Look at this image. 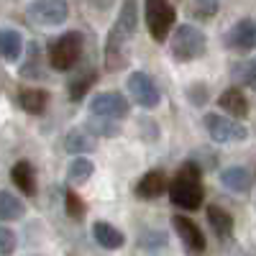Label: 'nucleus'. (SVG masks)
I'll use <instances>...</instances> for the list:
<instances>
[{
  "label": "nucleus",
  "mask_w": 256,
  "mask_h": 256,
  "mask_svg": "<svg viewBox=\"0 0 256 256\" xmlns=\"http://www.w3.org/2000/svg\"><path fill=\"white\" fill-rule=\"evenodd\" d=\"M136 28H138V6L128 0L120 6L116 24L110 26L108 38H105V70L108 72H120L128 64Z\"/></svg>",
  "instance_id": "obj_1"
},
{
  "label": "nucleus",
  "mask_w": 256,
  "mask_h": 256,
  "mask_svg": "<svg viewBox=\"0 0 256 256\" xmlns=\"http://www.w3.org/2000/svg\"><path fill=\"white\" fill-rule=\"evenodd\" d=\"M166 192H169V200H172L174 208L180 210H198L202 208V200H205V187H202V172L192 164V162H184L177 174L169 180L166 184Z\"/></svg>",
  "instance_id": "obj_2"
},
{
  "label": "nucleus",
  "mask_w": 256,
  "mask_h": 256,
  "mask_svg": "<svg viewBox=\"0 0 256 256\" xmlns=\"http://www.w3.org/2000/svg\"><path fill=\"white\" fill-rule=\"evenodd\" d=\"M84 54V34L64 31L46 44V62L54 72H72Z\"/></svg>",
  "instance_id": "obj_3"
},
{
  "label": "nucleus",
  "mask_w": 256,
  "mask_h": 256,
  "mask_svg": "<svg viewBox=\"0 0 256 256\" xmlns=\"http://www.w3.org/2000/svg\"><path fill=\"white\" fill-rule=\"evenodd\" d=\"M169 49H172V56L177 62H195L208 52V36L198 26L182 24L169 34Z\"/></svg>",
  "instance_id": "obj_4"
},
{
  "label": "nucleus",
  "mask_w": 256,
  "mask_h": 256,
  "mask_svg": "<svg viewBox=\"0 0 256 256\" xmlns=\"http://www.w3.org/2000/svg\"><path fill=\"white\" fill-rule=\"evenodd\" d=\"M144 20L148 36L156 44H164L177 24V8L169 0H148V3H144Z\"/></svg>",
  "instance_id": "obj_5"
},
{
  "label": "nucleus",
  "mask_w": 256,
  "mask_h": 256,
  "mask_svg": "<svg viewBox=\"0 0 256 256\" xmlns=\"http://www.w3.org/2000/svg\"><path fill=\"white\" fill-rule=\"evenodd\" d=\"M90 116L92 118H105V120H126L131 116V102L128 98L118 90H105V92H98L92 100H90Z\"/></svg>",
  "instance_id": "obj_6"
},
{
  "label": "nucleus",
  "mask_w": 256,
  "mask_h": 256,
  "mask_svg": "<svg viewBox=\"0 0 256 256\" xmlns=\"http://www.w3.org/2000/svg\"><path fill=\"white\" fill-rule=\"evenodd\" d=\"M202 123H205V131H208L210 141H216V144H241L248 138V128L244 123L226 118V116L208 113L202 118Z\"/></svg>",
  "instance_id": "obj_7"
},
{
  "label": "nucleus",
  "mask_w": 256,
  "mask_h": 256,
  "mask_svg": "<svg viewBox=\"0 0 256 256\" xmlns=\"http://www.w3.org/2000/svg\"><path fill=\"white\" fill-rule=\"evenodd\" d=\"M28 20L36 26H62L70 18V3L64 0H36L26 6Z\"/></svg>",
  "instance_id": "obj_8"
},
{
  "label": "nucleus",
  "mask_w": 256,
  "mask_h": 256,
  "mask_svg": "<svg viewBox=\"0 0 256 256\" xmlns=\"http://www.w3.org/2000/svg\"><path fill=\"white\" fill-rule=\"evenodd\" d=\"M128 92H131V98L136 100V105H141V108L152 110L156 108V105L162 102V92L156 88V82L152 80V74L146 72H134L131 77H128Z\"/></svg>",
  "instance_id": "obj_9"
},
{
  "label": "nucleus",
  "mask_w": 256,
  "mask_h": 256,
  "mask_svg": "<svg viewBox=\"0 0 256 256\" xmlns=\"http://www.w3.org/2000/svg\"><path fill=\"white\" fill-rule=\"evenodd\" d=\"M172 228L177 233V238L184 244V248L190 254H202L208 248V241H205V233L200 230V226L195 220H190L187 216H172Z\"/></svg>",
  "instance_id": "obj_10"
},
{
  "label": "nucleus",
  "mask_w": 256,
  "mask_h": 256,
  "mask_svg": "<svg viewBox=\"0 0 256 256\" xmlns=\"http://www.w3.org/2000/svg\"><path fill=\"white\" fill-rule=\"evenodd\" d=\"M226 46L230 52H238V54L254 52V46H256V28H254L251 18L236 20V24L226 31Z\"/></svg>",
  "instance_id": "obj_11"
},
{
  "label": "nucleus",
  "mask_w": 256,
  "mask_h": 256,
  "mask_svg": "<svg viewBox=\"0 0 256 256\" xmlns=\"http://www.w3.org/2000/svg\"><path fill=\"white\" fill-rule=\"evenodd\" d=\"M18 108L28 113V116H44L49 110V102H52V92L44 88H36V84H24L16 95Z\"/></svg>",
  "instance_id": "obj_12"
},
{
  "label": "nucleus",
  "mask_w": 256,
  "mask_h": 256,
  "mask_svg": "<svg viewBox=\"0 0 256 256\" xmlns=\"http://www.w3.org/2000/svg\"><path fill=\"white\" fill-rule=\"evenodd\" d=\"M166 184H169V177H166L164 169H148V172L134 184V192L141 200H156L166 192Z\"/></svg>",
  "instance_id": "obj_13"
},
{
  "label": "nucleus",
  "mask_w": 256,
  "mask_h": 256,
  "mask_svg": "<svg viewBox=\"0 0 256 256\" xmlns=\"http://www.w3.org/2000/svg\"><path fill=\"white\" fill-rule=\"evenodd\" d=\"M218 105L230 116V120L236 118V123H241V120H246L248 118V113H251V105H248V98L244 95V90H238L236 84L233 88H228V90H223L220 95H218Z\"/></svg>",
  "instance_id": "obj_14"
},
{
  "label": "nucleus",
  "mask_w": 256,
  "mask_h": 256,
  "mask_svg": "<svg viewBox=\"0 0 256 256\" xmlns=\"http://www.w3.org/2000/svg\"><path fill=\"white\" fill-rule=\"evenodd\" d=\"M10 182L13 187L20 192V195H26V198H34L36 195V169L28 159H18L13 166H10Z\"/></svg>",
  "instance_id": "obj_15"
},
{
  "label": "nucleus",
  "mask_w": 256,
  "mask_h": 256,
  "mask_svg": "<svg viewBox=\"0 0 256 256\" xmlns=\"http://www.w3.org/2000/svg\"><path fill=\"white\" fill-rule=\"evenodd\" d=\"M92 238L105 251H120L126 246V233L118 230L116 226H110L108 220H95L92 223Z\"/></svg>",
  "instance_id": "obj_16"
},
{
  "label": "nucleus",
  "mask_w": 256,
  "mask_h": 256,
  "mask_svg": "<svg viewBox=\"0 0 256 256\" xmlns=\"http://www.w3.org/2000/svg\"><path fill=\"white\" fill-rule=\"evenodd\" d=\"M208 223L212 228V233L220 238V241H228L233 238V230H236V220L233 216L223 208V205H210L208 208Z\"/></svg>",
  "instance_id": "obj_17"
},
{
  "label": "nucleus",
  "mask_w": 256,
  "mask_h": 256,
  "mask_svg": "<svg viewBox=\"0 0 256 256\" xmlns=\"http://www.w3.org/2000/svg\"><path fill=\"white\" fill-rule=\"evenodd\" d=\"M95 144H98V141H95L88 131H84V126L70 128L67 136H64V148H67V154H72V159L95 152Z\"/></svg>",
  "instance_id": "obj_18"
},
{
  "label": "nucleus",
  "mask_w": 256,
  "mask_h": 256,
  "mask_svg": "<svg viewBox=\"0 0 256 256\" xmlns=\"http://www.w3.org/2000/svg\"><path fill=\"white\" fill-rule=\"evenodd\" d=\"M220 182H223L226 190L236 192V195H244V192H248L254 187V177L248 172V166H228V169H223Z\"/></svg>",
  "instance_id": "obj_19"
},
{
  "label": "nucleus",
  "mask_w": 256,
  "mask_h": 256,
  "mask_svg": "<svg viewBox=\"0 0 256 256\" xmlns=\"http://www.w3.org/2000/svg\"><path fill=\"white\" fill-rule=\"evenodd\" d=\"M24 54V36L16 28H0V56L16 64Z\"/></svg>",
  "instance_id": "obj_20"
},
{
  "label": "nucleus",
  "mask_w": 256,
  "mask_h": 256,
  "mask_svg": "<svg viewBox=\"0 0 256 256\" xmlns=\"http://www.w3.org/2000/svg\"><path fill=\"white\" fill-rule=\"evenodd\" d=\"M98 82V72L95 70H82L80 74H74L70 82H67V95L72 102H80L84 100V95H88Z\"/></svg>",
  "instance_id": "obj_21"
},
{
  "label": "nucleus",
  "mask_w": 256,
  "mask_h": 256,
  "mask_svg": "<svg viewBox=\"0 0 256 256\" xmlns=\"http://www.w3.org/2000/svg\"><path fill=\"white\" fill-rule=\"evenodd\" d=\"M26 216V202L10 190H0V220H20Z\"/></svg>",
  "instance_id": "obj_22"
},
{
  "label": "nucleus",
  "mask_w": 256,
  "mask_h": 256,
  "mask_svg": "<svg viewBox=\"0 0 256 256\" xmlns=\"http://www.w3.org/2000/svg\"><path fill=\"white\" fill-rule=\"evenodd\" d=\"M166 246H169V236H166L164 230H159V228L144 230L141 238H138V248H141L144 254H148V256H159Z\"/></svg>",
  "instance_id": "obj_23"
},
{
  "label": "nucleus",
  "mask_w": 256,
  "mask_h": 256,
  "mask_svg": "<svg viewBox=\"0 0 256 256\" xmlns=\"http://www.w3.org/2000/svg\"><path fill=\"white\" fill-rule=\"evenodd\" d=\"M95 172V164L88 156H74L67 166V182L70 184H84Z\"/></svg>",
  "instance_id": "obj_24"
},
{
  "label": "nucleus",
  "mask_w": 256,
  "mask_h": 256,
  "mask_svg": "<svg viewBox=\"0 0 256 256\" xmlns=\"http://www.w3.org/2000/svg\"><path fill=\"white\" fill-rule=\"evenodd\" d=\"M230 77L236 80V88H254L256 84V64L254 59H241L230 67Z\"/></svg>",
  "instance_id": "obj_25"
},
{
  "label": "nucleus",
  "mask_w": 256,
  "mask_h": 256,
  "mask_svg": "<svg viewBox=\"0 0 256 256\" xmlns=\"http://www.w3.org/2000/svg\"><path fill=\"white\" fill-rule=\"evenodd\" d=\"M220 13V3L216 0H198V3H187V16L200 20V24H208Z\"/></svg>",
  "instance_id": "obj_26"
},
{
  "label": "nucleus",
  "mask_w": 256,
  "mask_h": 256,
  "mask_svg": "<svg viewBox=\"0 0 256 256\" xmlns=\"http://www.w3.org/2000/svg\"><path fill=\"white\" fill-rule=\"evenodd\" d=\"M84 131H88L92 138H113L120 134V126L113 120H105V118H90L84 123Z\"/></svg>",
  "instance_id": "obj_27"
},
{
  "label": "nucleus",
  "mask_w": 256,
  "mask_h": 256,
  "mask_svg": "<svg viewBox=\"0 0 256 256\" xmlns=\"http://www.w3.org/2000/svg\"><path fill=\"white\" fill-rule=\"evenodd\" d=\"M41 46L36 41H31L26 49V64L20 67V77H44V70H41Z\"/></svg>",
  "instance_id": "obj_28"
},
{
  "label": "nucleus",
  "mask_w": 256,
  "mask_h": 256,
  "mask_svg": "<svg viewBox=\"0 0 256 256\" xmlns=\"http://www.w3.org/2000/svg\"><path fill=\"white\" fill-rule=\"evenodd\" d=\"M187 162H192L200 172H212V169L218 166V154L212 152L210 146H200V148H195V152L187 156Z\"/></svg>",
  "instance_id": "obj_29"
},
{
  "label": "nucleus",
  "mask_w": 256,
  "mask_h": 256,
  "mask_svg": "<svg viewBox=\"0 0 256 256\" xmlns=\"http://www.w3.org/2000/svg\"><path fill=\"white\" fill-rule=\"evenodd\" d=\"M64 210H67V216L72 220H82L84 216H88V205H84V200L77 195L72 187L64 192Z\"/></svg>",
  "instance_id": "obj_30"
},
{
  "label": "nucleus",
  "mask_w": 256,
  "mask_h": 256,
  "mask_svg": "<svg viewBox=\"0 0 256 256\" xmlns=\"http://www.w3.org/2000/svg\"><path fill=\"white\" fill-rule=\"evenodd\" d=\"M187 100L200 108V105H205L210 100V88H208L205 82H192L190 88H187Z\"/></svg>",
  "instance_id": "obj_31"
},
{
  "label": "nucleus",
  "mask_w": 256,
  "mask_h": 256,
  "mask_svg": "<svg viewBox=\"0 0 256 256\" xmlns=\"http://www.w3.org/2000/svg\"><path fill=\"white\" fill-rule=\"evenodd\" d=\"M18 248V238L8 226H0V256H13Z\"/></svg>",
  "instance_id": "obj_32"
}]
</instances>
